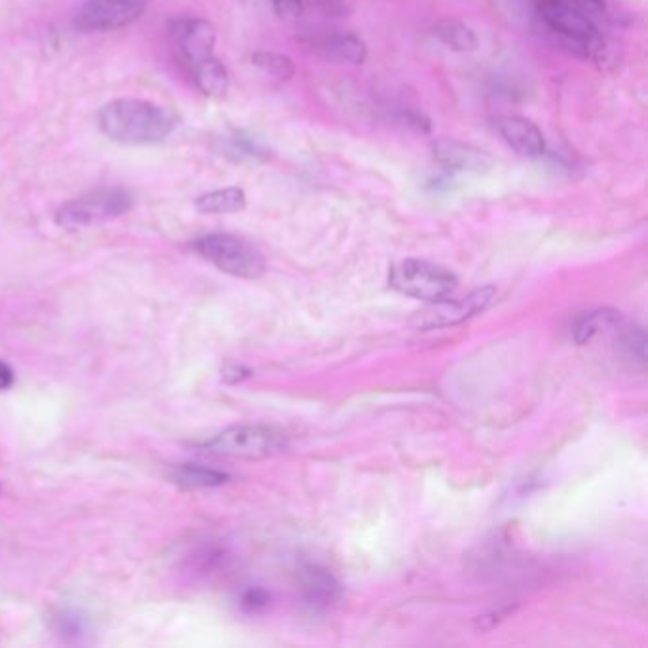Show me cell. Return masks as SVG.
Listing matches in <instances>:
<instances>
[{
  "instance_id": "5b68a950",
  "label": "cell",
  "mask_w": 648,
  "mask_h": 648,
  "mask_svg": "<svg viewBox=\"0 0 648 648\" xmlns=\"http://www.w3.org/2000/svg\"><path fill=\"white\" fill-rule=\"evenodd\" d=\"M134 202L132 192L126 189H97L63 204L56 211V223L61 229H90L130 213Z\"/></svg>"
},
{
  "instance_id": "2e32d148",
  "label": "cell",
  "mask_w": 648,
  "mask_h": 648,
  "mask_svg": "<svg viewBox=\"0 0 648 648\" xmlns=\"http://www.w3.org/2000/svg\"><path fill=\"white\" fill-rule=\"evenodd\" d=\"M432 37L458 54L476 52L477 46H479L476 31L470 25H466L464 21L439 20L432 27Z\"/></svg>"
},
{
  "instance_id": "ba28073f",
  "label": "cell",
  "mask_w": 648,
  "mask_h": 648,
  "mask_svg": "<svg viewBox=\"0 0 648 648\" xmlns=\"http://www.w3.org/2000/svg\"><path fill=\"white\" fill-rule=\"evenodd\" d=\"M147 0H86L78 10V31H111L134 23L145 12Z\"/></svg>"
},
{
  "instance_id": "ffe728a7",
  "label": "cell",
  "mask_w": 648,
  "mask_h": 648,
  "mask_svg": "<svg viewBox=\"0 0 648 648\" xmlns=\"http://www.w3.org/2000/svg\"><path fill=\"white\" fill-rule=\"evenodd\" d=\"M645 348H647V339H645V331L641 327L620 325V331L616 337V350L622 354V358L626 362L645 365V360H647Z\"/></svg>"
},
{
  "instance_id": "8fae6325",
  "label": "cell",
  "mask_w": 648,
  "mask_h": 648,
  "mask_svg": "<svg viewBox=\"0 0 648 648\" xmlns=\"http://www.w3.org/2000/svg\"><path fill=\"white\" fill-rule=\"evenodd\" d=\"M496 128L502 139L523 158H540L546 153V139L533 120L519 115L500 116Z\"/></svg>"
},
{
  "instance_id": "484cf974",
  "label": "cell",
  "mask_w": 648,
  "mask_h": 648,
  "mask_svg": "<svg viewBox=\"0 0 648 648\" xmlns=\"http://www.w3.org/2000/svg\"><path fill=\"white\" fill-rule=\"evenodd\" d=\"M276 16L280 20L293 21L297 20L303 14L305 2L303 0H270Z\"/></svg>"
},
{
  "instance_id": "d6986e66",
  "label": "cell",
  "mask_w": 648,
  "mask_h": 648,
  "mask_svg": "<svg viewBox=\"0 0 648 648\" xmlns=\"http://www.w3.org/2000/svg\"><path fill=\"white\" fill-rule=\"evenodd\" d=\"M620 320L618 312L614 310H595L580 316L576 324L572 327V337L578 344L590 343L591 339L601 331L607 329L610 325L616 324Z\"/></svg>"
},
{
  "instance_id": "e0dca14e",
  "label": "cell",
  "mask_w": 648,
  "mask_h": 648,
  "mask_svg": "<svg viewBox=\"0 0 648 648\" xmlns=\"http://www.w3.org/2000/svg\"><path fill=\"white\" fill-rule=\"evenodd\" d=\"M248 204V196L242 187H227L219 191L206 192L196 198L194 206L200 213L206 215H227L244 210Z\"/></svg>"
},
{
  "instance_id": "30bf717a",
  "label": "cell",
  "mask_w": 648,
  "mask_h": 648,
  "mask_svg": "<svg viewBox=\"0 0 648 648\" xmlns=\"http://www.w3.org/2000/svg\"><path fill=\"white\" fill-rule=\"evenodd\" d=\"M432 156L439 168L453 173H485L491 170L493 158L474 145L458 139L441 137L432 143Z\"/></svg>"
},
{
  "instance_id": "9a60e30c",
  "label": "cell",
  "mask_w": 648,
  "mask_h": 648,
  "mask_svg": "<svg viewBox=\"0 0 648 648\" xmlns=\"http://www.w3.org/2000/svg\"><path fill=\"white\" fill-rule=\"evenodd\" d=\"M192 78L198 90L208 97H225L229 92L230 77L227 67L221 59H204L202 63L194 65L191 69Z\"/></svg>"
},
{
  "instance_id": "f1b7e54d",
  "label": "cell",
  "mask_w": 648,
  "mask_h": 648,
  "mask_svg": "<svg viewBox=\"0 0 648 648\" xmlns=\"http://www.w3.org/2000/svg\"><path fill=\"white\" fill-rule=\"evenodd\" d=\"M249 371L246 367H236V365H230L225 371H223V379L227 382H240L244 379H248Z\"/></svg>"
},
{
  "instance_id": "277c9868",
  "label": "cell",
  "mask_w": 648,
  "mask_h": 648,
  "mask_svg": "<svg viewBox=\"0 0 648 648\" xmlns=\"http://www.w3.org/2000/svg\"><path fill=\"white\" fill-rule=\"evenodd\" d=\"M202 449L215 457L263 460L286 449V434L265 424L230 426L204 441Z\"/></svg>"
},
{
  "instance_id": "4fadbf2b",
  "label": "cell",
  "mask_w": 648,
  "mask_h": 648,
  "mask_svg": "<svg viewBox=\"0 0 648 648\" xmlns=\"http://www.w3.org/2000/svg\"><path fill=\"white\" fill-rule=\"evenodd\" d=\"M168 479L183 491L217 489L229 483L230 476L223 470H215L200 464H175L168 470Z\"/></svg>"
},
{
  "instance_id": "3957f363",
  "label": "cell",
  "mask_w": 648,
  "mask_h": 648,
  "mask_svg": "<svg viewBox=\"0 0 648 648\" xmlns=\"http://www.w3.org/2000/svg\"><path fill=\"white\" fill-rule=\"evenodd\" d=\"M192 249L213 267L236 278L255 280L267 270L259 249L253 248L244 238L227 232L200 236L192 242Z\"/></svg>"
},
{
  "instance_id": "7a4b0ae2",
  "label": "cell",
  "mask_w": 648,
  "mask_h": 648,
  "mask_svg": "<svg viewBox=\"0 0 648 648\" xmlns=\"http://www.w3.org/2000/svg\"><path fill=\"white\" fill-rule=\"evenodd\" d=\"M536 14L546 27L582 56L595 59L603 50V35L588 14L561 0H534Z\"/></svg>"
},
{
  "instance_id": "cb8c5ba5",
  "label": "cell",
  "mask_w": 648,
  "mask_h": 648,
  "mask_svg": "<svg viewBox=\"0 0 648 648\" xmlns=\"http://www.w3.org/2000/svg\"><path fill=\"white\" fill-rule=\"evenodd\" d=\"M310 8L320 12L325 18H343L348 14V0H306Z\"/></svg>"
},
{
  "instance_id": "7c38bea8",
  "label": "cell",
  "mask_w": 648,
  "mask_h": 648,
  "mask_svg": "<svg viewBox=\"0 0 648 648\" xmlns=\"http://www.w3.org/2000/svg\"><path fill=\"white\" fill-rule=\"evenodd\" d=\"M314 50L325 59L346 63V65H363L367 59L365 40L350 31H331L312 40Z\"/></svg>"
},
{
  "instance_id": "6da1fadb",
  "label": "cell",
  "mask_w": 648,
  "mask_h": 648,
  "mask_svg": "<svg viewBox=\"0 0 648 648\" xmlns=\"http://www.w3.org/2000/svg\"><path fill=\"white\" fill-rule=\"evenodd\" d=\"M101 132L120 145H153L172 134L177 115L153 101L124 97L99 109Z\"/></svg>"
},
{
  "instance_id": "4316f807",
  "label": "cell",
  "mask_w": 648,
  "mask_h": 648,
  "mask_svg": "<svg viewBox=\"0 0 648 648\" xmlns=\"http://www.w3.org/2000/svg\"><path fill=\"white\" fill-rule=\"evenodd\" d=\"M561 2H567L574 8H578L580 12L588 14L591 20H593V16L605 14V0H561Z\"/></svg>"
},
{
  "instance_id": "7402d4cb",
  "label": "cell",
  "mask_w": 648,
  "mask_h": 648,
  "mask_svg": "<svg viewBox=\"0 0 648 648\" xmlns=\"http://www.w3.org/2000/svg\"><path fill=\"white\" fill-rule=\"evenodd\" d=\"M88 622L82 614H78L75 610H61L56 616V629L63 637H82L86 633Z\"/></svg>"
},
{
  "instance_id": "44dd1931",
  "label": "cell",
  "mask_w": 648,
  "mask_h": 648,
  "mask_svg": "<svg viewBox=\"0 0 648 648\" xmlns=\"http://www.w3.org/2000/svg\"><path fill=\"white\" fill-rule=\"evenodd\" d=\"M251 63H253V67L267 73L268 77L282 80V82L295 75L293 59L284 56V54H278V52H255L251 56Z\"/></svg>"
},
{
  "instance_id": "83f0119b",
  "label": "cell",
  "mask_w": 648,
  "mask_h": 648,
  "mask_svg": "<svg viewBox=\"0 0 648 648\" xmlns=\"http://www.w3.org/2000/svg\"><path fill=\"white\" fill-rule=\"evenodd\" d=\"M14 382H16L14 369L8 363L0 362V392L10 390L14 386Z\"/></svg>"
},
{
  "instance_id": "ac0fdd59",
  "label": "cell",
  "mask_w": 648,
  "mask_h": 648,
  "mask_svg": "<svg viewBox=\"0 0 648 648\" xmlns=\"http://www.w3.org/2000/svg\"><path fill=\"white\" fill-rule=\"evenodd\" d=\"M223 153L236 162H265L270 158V151L261 139L242 132L223 139Z\"/></svg>"
},
{
  "instance_id": "9c48e42d",
  "label": "cell",
  "mask_w": 648,
  "mask_h": 648,
  "mask_svg": "<svg viewBox=\"0 0 648 648\" xmlns=\"http://www.w3.org/2000/svg\"><path fill=\"white\" fill-rule=\"evenodd\" d=\"M172 39L187 69L213 56L217 31L202 18H177L172 21Z\"/></svg>"
},
{
  "instance_id": "52a82bcc",
  "label": "cell",
  "mask_w": 648,
  "mask_h": 648,
  "mask_svg": "<svg viewBox=\"0 0 648 648\" xmlns=\"http://www.w3.org/2000/svg\"><path fill=\"white\" fill-rule=\"evenodd\" d=\"M495 297V287H481L468 297L462 299H438L424 310L417 312L413 318V325L417 329H434V327H449L457 325L479 312H483Z\"/></svg>"
},
{
  "instance_id": "d4e9b609",
  "label": "cell",
  "mask_w": 648,
  "mask_h": 648,
  "mask_svg": "<svg viewBox=\"0 0 648 648\" xmlns=\"http://www.w3.org/2000/svg\"><path fill=\"white\" fill-rule=\"evenodd\" d=\"M268 605H270V595H268V591L261 590V588H249L240 597V607L248 612L265 610Z\"/></svg>"
},
{
  "instance_id": "603a6c76",
  "label": "cell",
  "mask_w": 648,
  "mask_h": 648,
  "mask_svg": "<svg viewBox=\"0 0 648 648\" xmlns=\"http://www.w3.org/2000/svg\"><path fill=\"white\" fill-rule=\"evenodd\" d=\"M398 122L417 134H430V130H432V120L417 109H400Z\"/></svg>"
},
{
  "instance_id": "8992f818",
  "label": "cell",
  "mask_w": 648,
  "mask_h": 648,
  "mask_svg": "<svg viewBox=\"0 0 648 648\" xmlns=\"http://www.w3.org/2000/svg\"><path fill=\"white\" fill-rule=\"evenodd\" d=\"M390 286L403 295L434 303L457 287V276L428 261L405 259L390 270Z\"/></svg>"
},
{
  "instance_id": "5bb4252c",
  "label": "cell",
  "mask_w": 648,
  "mask_h": 648,
  "mask_svg": "<svg viewBox=\"0 0 648 648\" xmlns=\"http://www.w3.org/2000/svg\"><path fill=\"white\" fill-rule=\"evenodd\" d=\"M299 576H301L303 595H305L306 601L314 607L331 605L341 593L339 582L335 580V576L331 572L325 571L324 567L306 565Z\"/></svg>"
}]
</instances>
